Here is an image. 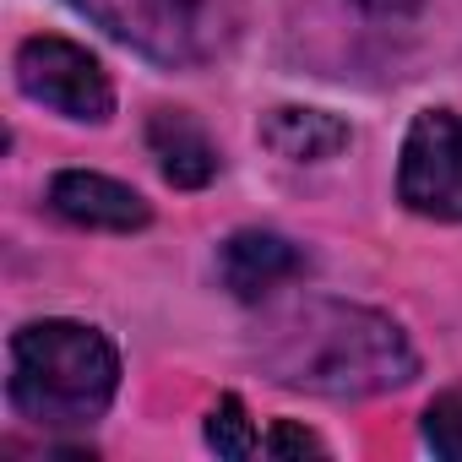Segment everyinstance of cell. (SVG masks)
Masks as SVG:
<instances>
[{
    "label": "cell",
    "mask_w": 462,
    "mask_h": 462,
    "mask_svg": "<svg viewBox=\"0 0 462 462\" xmlns=\"http://www.w3.org/2000/svg\"><path fill=\"white\" fill-rule=\"evenodd\" d=\"M256 359L278 386L310 397H375L408 386L419 370V354L392 316L343 300H294L273 310Z\"/></svg>",
    "instance_id": "1"
},
{
    "label": "cell",
    "mask_w": 462,
    "mask_h": 462,
    "mask_svg": "<svg viewBox=\"0 0 462 462\" xmlns=\"http://www.w3.org/2000/svg\"><path fill=\"white\" fill-rule=\"evenodd\" d=\"M207 446H212L217 457H235V462L256 451V430H251L240 397H217V408L207 413Z\"/></svg>",
    "instance_id": "10"
},
{
    "label": "cell",
    "mask_w": 462,
    "mask_h": 462,
    "mask_svg": "<svg viewBox=\"0 0 462 462\" xmlns=\"http://www.w3.org/2000/svg\"><path fill=\"white\" fill-rule=\"evenodd\" d=\"M147 147L174 190H201L217 174V147L185 109H158L147 120Z\"/></svg>",
    "instance_id": "8"
},
{
    "label": "cell",
    "mask_w": 462,
    "mask_h": 462,
    "mask_svg": "<svg viewBox=\"0 0 462 462\" xmlns=\"http://www.w3.org/2000/svg\"><path fill=\"white\" fill-rule=\"evenodd\" d=\"M424 440H430L435 457L462 462V392H440L424 408Z\"/></svg>",
    "instance_id": "11"
},
{
    "label": "cell",
    "mask_w": 462,
    "mask_h": 462,
    "mask_svg": "<svg viewBox=\"0 0 462 462\" xmlns=\"http://www.w3.org/2000/svg\"><path fill=\"white\" fill-rule=\"evenodd\" d=\"M267 451H273V457H305V451H310V457H327V446H321L310 430L289 424V419H283V424H273V435H267Z\"/></svg>",
    "instance_id": "12"
},
{
    "label": "cell",
    "mask_w": 462,
    "mask_h": 462,
    "mask_svg": "<svg viewBox=\"0 0 462 462\" xmlns=\"http://www.w3.org/2000/svg\"><path fill=\"white\" fill-rule=\"evenodd\" d=\"M120 386V354L82 321H28L12 337V402L44 430L93 424Z\"/></svg>",
    "instance_id": "2"
},
{
    "label": "cell",
    "mask_w": 462,
    "mask_h": 462,
    "mask_svg": "<svg viewBox=\"0 0 462 462\" xmlns=\"http://www.w3.org/2000/svg\"><path fill=\"white\" fill-rule=\"evenodd\" d=\"M397 196L424 217H440V223L462 217V115L424 109L408 125Z\"/></svg>",
    "instance_id": "5"
},
{
    "label": "cell",
    "mask_w": 462,
    "mask_h": 462,
    "mask_svg": "<svg viewBox=\"0 0 462 462\" xmlns=\"http://www.w3.org/2000/svg\"><path fill=\"white\" fill-rule=\"evenodd\" d=\"M50 207H55V217H66L77 228H109V235L147 228V217H152V207L131 185H120L109 174H88V169L55 174L50 180Z\"/></svg>",
    "instance_id": "6"
},
{
    "label": "cell",
    "mask_w": 462,
    "mask_h": 462,
    "mask_svg": "<svg viewBox=\"0 0 462 462\" xmlns=\"http://www.w3.org/2000/svg\"><path fill=\"white\" fill-rule=\"evenodd\" d=\"M17 88L33 104L66 115V120H93L98 125L115 109V88H109L104 66L71 39H28L17 50Z\"/></svg>",
    "instance_id": "4"
},
{
    "label": "cell",
    "mask_w": 462,
    "mask_h": 462,
    "mask_svg": "<svg viewBox=\"0 0 462 462\" xmlns=\"http://www.w3.org/2000/svg\"><path fill=\"white\" fill-rule=\"evenodd\" d=\"M375 6H413V0H375Z\"/></svg>",
    "instance_id": "13"
},
{
    "label": "cell",
    "mask_w": 462,
    "mask_h": 462,
    "mask_svg": "<svg viewBox=\"0 0 462 462\" xmlns=\"http://www.w3.org/2000/svg\"><path fill=\"white\" fill-rule=\"evenodd\" d=\"M71 6L158 66H196L212 50L207 0H71Z\"/></svg>",
    "instance_id": "3"
},
{
    "label": "cell",
    "mask_w": 462,
    "mask_h": 462,
    "mask_svg": "<svg viewBox=\"0 0 462 462\" xmlns=\"http://www.w3.org/2000/svg\"><path fill=\"white\" fill-rule=\"evenodd\" d=\"M262 142L289 158V163H316V158H332L348 147V125L327 109H300V104H283L262 120Z\"/></svg>",
    "instance_id": "9"
},
{
    "label": "cell",
    "mask_w": 462,
    "mask_h": 462,
    "mask_svg": "<svg viewBox=\"0 0 462 462\" xmlns=\"http://www.w3.org/2000/svg\"><path fill=\"white\" fill-rule=\"evenodd\" d=\"M217 267H223V283L235 300H267L283 283L305 278V251L289 245L283 235H267V228H245V235L223 240Z\"/></svg>",
    "instance_id": "7"
}]
</instances>
